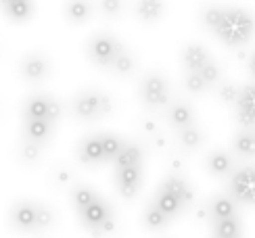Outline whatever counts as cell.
Segmentation results:
<instances>
[{
	"label": "cell",
	"instance_id": "obj_1",
	"mask_svg": "<svg viewBox=\"0 0 255 238\" xmlns=\"http://www.w3.org/2000/svg\"><path fill=\"white\" fill-rule=\"evenodd\" d=\"M255 34V19L249 10L239 6H224L220 23L214 29V36L224 42L228 48H239L253 38Z\"/></svg>",
	"mask_w": 255,
	"mask_h": 238
},
{
	"label": "cell",
	"instance_id": "obj_2",
	"mask_svg": "<svg viewBox=\"0 0 255 238\" xmlns=\"http://www.w3.org/2000/svg\"><path fill=\"white\" fill-rule=\"evenodd\" d=\"M109 111H111V99L99 90H84L73 99V113H76V117L84 119V121L105 117L109 115Z\"/></svg>",
	"mask_w": 255,
	"mask_h": 238
},
{
	"label": "cell",
	"instance_id": "obj_3",
	"mask_svg": "<svg viewBox=\"0 0 255 238\" xmlns=\"http://www.w3.org/2000/svg\"><path fill=\"white\" fill-rule=\"evenodd\" d=\"M126 46L118 38H111L107 34H99L90 40L88 44V57L94 65H99V67H111V63L115 61V57L124 52Z\"/></svg>",
	"mask_w": 255,
	"mask_h": 238
},
{
	"label": "cell",
	"instance_id": "obj_4",
	"mask_svg": "<svg viewBox=\"0 0 255 238\" xmlns=\"http://www.w3.org/2000/svg\"><path fill=\"white\" fill-rule=\"evenodd\" d=\"M140 99L146 107H163L169 101V86L163 75L148 73L140 84Z\"/></svg>",
	"mask_w": 255,
	"mask_h": 238
},
{
	"label": "cell",
	"instance_id": "obj_5",
	"mask_svg": "<svg viewBox=\"0 0 255 238\" xmlns=\"http://www.w3.org/2000/svg\"><path fill=\"white\" fill-rule=\"evenodd\" d=\"M230 192L237 201L255 205V167L239 169L230 180Z\"/></svg>",
	"mask_w": 255,
	"mask_h": 238
},
{
	"label": "cell",
	"instance_id": "obj_6",
	"mask_svg": "<svg viewBox=\"0 0 255 238\" xmlns=\"http://www.w3.org/2000/svg\"><path fill=\"white\" fill-rule=\"evenodd\" d=\"M115 182H118V188L122 192V197H126V199L136 197L138 188H140V182H142V169H140V165L118 169V174H115Z\"/></svg>",
	"mask_w": 255,
	"mask_h": 238
},
{
	"label": "cell",
	"instance_id": "obj_7",
	"mask_svg": "<svg viewBox=\"0 0 255 238\" xmlns=\"http://www.w3.org/2000/svg\"><path fill=\"white\" fill-rule=\"evenodd\" d=\"M10 222L17 230H34L38 224V205L21 201L10 211Z\"/></svg>",
	"mask_w": 255,
	"mask_h": 238
},
{
	"label": "cell",
	"instance_id": "obj_8",
	"mask_svg": "<svg viewBox=\"0 0 255 238\" xmlns=\"http://www.w3.org/2000/svg\"><path fill=\"white\" fill-rule=\"evenodd\" d=\"M237 115L243 127L255 125V84H249L241 90L237 101Z\"/></svg>",
	"mask_w": 255,
	"mask_h": 238
},
{
	"label": "cell",
	"instance_id": "obj_9",
	"mask_svg": "<svg viewBox=\"0 0 255 238\" xmlns=\"http://www.w3.org/2000/svg\"><path fill=\"white\" fill-rule=\"evenodd\" d=\"M48 73H50V65L42 55H29L21 63V75H23L27 82L38 84L42 80H46Z\"/></svg>",
	"mask_w": 255,
	"mask_h": 238
},
{
	"label": "cell",
	"instance_id": "obj_10",
	"mask_svg": "<svg viewBox=\"0 0 255 238\" xmlns=\"http://www.w3.org/2000/svg\"><path fill=\"white\" fill-rule=\"evenodd\" d=\"M80 215H82V222H84L86 228L97 230L101 224H105L111 218V209H109V205L105 203L103 199H97L88 209H84Z\"/></svg>",
	"mask_w": 255,
	"mask_h": 238
},
{
	"label": "cell",
	"instance_id": "obj_11",
	"mask_svg": "<svg viewBox=\"0 0 255 238\" xmlns=\"http://www.w3.org/2000/svg\"><path fill=\"white\" fill-rule=\"evenodd\" d=\"M80 161L82 163H103L107 161L105 157V146H103V136H92V138H86L80 146Z\"/></svg>",
	"mask_w": 255,
	"mask_h": 238
},
{
	"label": "cell",
	"instance_id": "obj_12",
	"mask_svg": "<svg viewBox=\"0 0 255 238\" xmlns=\"http://www.w3.org/2000/svg\"><path fill=\"white\" fill-rule=\"evenodd\" d=\"M182 63L186 71H201L207 63H211V57L201 44H188L182 52Z\"/></svg>",
	"mask_w": 255,
	"mask_h": 238
},
{
	"label": "cell",
	"instance_id": "obj_13",
	"mask_svg": "<svg viewBox=\"0 0 255 238\" xmlns=\"http://www.w3.org/2000/svg\"><path fill=\"white\" fill-rule=\"evenodd\" d=\"M163 13H165L163 0H138L136 2V15L140 21H146V23L161 19Z\"/></svg>",
	"mask_w": 255,
	"mask_h": 238
},
{
	"label": "cell",
	"instance_id": "obj_14",
	"mask_svg": "<svg viewBox=\"0 0 255 238\" xmlns=\"http://www.w3.org/2000/svg\"><path fill=\"white\" fill-rule=\"evenodd\" d=\"M167 119L176 129H184V127H190L195 121V113L190 109V105L186 103H176L172 109L167 111Z\"/></svg>",
	"mask_w": 255,
	"mask_h": 238
},
{
	"label": "cell",
	"instance_id": "obj_15",
	"mask_svg": "<svg viewBox=\"0 0 255 238\" xmlns=\"http://www.w3.org/2000/svg\"><path fill=\"white\" fill-rule=\"evenodd\" d=\"M161 188L174 192L176 197L182 201L184 207L193 203V188L188 186V182H186L184 178H180V176H167V178L163 180V184H161Z\"/></svg>",
	"mask_w": 255,
	"mask_h": 238
},
{
	"label": "cell",
	"instance_id": "obj_16",
	"mask_svg": "<svg viewBox=\"0 0 255 238\" xmlns=\"http://www.w3.org/2000/svg\"><path fill=\"white\" fill-rule=\"evenodd\" d=\"M52 134V123L46 119H27L25 123V138L31 142H44Z\"/></svg>",
	"mask_w": 255,
	"mask_h": 238
},
{
	"label": "cell",
	"instance_id": "obj_17",
	"mask_svg": "<svg viewBox=\"0 0 255 238\" xmlns=\"http://www.w3.org/2000/svg\"><path fill=\"white\" fill-rule=\"evenodd\" d=\"M155 205H157V207H159V209H161V211L167 215L169 220H172L174 215H176L180 209L184 207L182 201H180L174 192H169V190H165V188H159L157 197H155Z\"/></svg>",
	"mask_w": 255,
	"mask_h": 238
},
{
	"label": "cell",
	"instance_id": "obj_18",
	"mask_svg": "<svg viewBox=\"0 0 255 238\" xmlns=\"http://www.w3.org/2000/svg\"><path fill=\"white\" fill-rule=\"evenodd\" d=\"M2 4H4V10H6L8 19L17 21V23L27 21L31 17V10H34L31 0H2Z\"/></svg>",
	"mask_w": 255,
	"mask_h": 238
},
{
	"label": "cell",
	"instance_id": "obj_19",
	"mask_svg": "<svg viewBox=\"0 0 255 238\" xmlns=\"http://www.w3.org/2000/svg\"><path fill=\"white\" fill-rule=\"evenodd\" d=\"M207 169H209L211 176L222 178V176L230 174L232 159L224 153V150H214V153H209V157H207Z\"/></svg>",
	"mask_w": 255,
	"mask_h": 238
},
{
	"label": "cell",
	"instance_id": "obj_20",
	"mask_svg": "<svg viewBox=\"0 0 255 238\" xmlns=\"http://www.w3.org/2000/svg\"><path fill=\"white\" fill-rule=\"evenodd\" d=\"M65 15L71 23H84L92 15V4L90 0H69L65 4Z\"/></svg>",
	"mask_w": 255,
	"mask_h": 238
},
{
	"label": "cell",
	"instance_id": "obj_21",
	"mask_svg": "<svg viewBox=\"0 0 255 238\" xmlns=\"http://www.w3.org/2000/svg\"><path fill=\"white\" fill-rule=\"evenodd\" d=\"M140 161H142V150H140V146H136V144H126L124 150L118 155V159H115V167H118V169L136 167V165H140Z\"/></svg>",
	"mask_w": 255,
	"mask_h": 238
},
{
	"label": "cell",
	"instance_id": "obj_22",
	"mask_svg": "<svg viewBox=\"0 0 255 238\" xmlns=\"http://www.w3.org/2000/svg\"><path fill=\"white\" fill-rule=\"evenodd\" d=\"M48 96H31L25 103V117L27 119H46L48 121Z\"/></svg>",
	"mask_w": 255,
	"mask_h": 238
},
{
	"label": "cell",
	"instance_id": "obj_23",
	"mask_svg": "<svg viewBox=\"0 0 255 238\" xmlns=\"http://www.w3.org/2000/svg\"><path fill=\"white\" fill-rule=\"evenodd\" d=\"M214 232L220 238H241V222H239V218L216 220Z\"/></svg>",
	"mask_w": 255,
	"mask_h": 238
},
{
	"label": "cell",
	"instance_id": "obj_24",
	"mask_svg": "<svg viewBox=\"0 0 255 238\" xmlns=\"http://www.w3.org/2000/svg\"><path fill=\"white\" fill-rule=\"evenodd\" d=\"M142 220H144V226H146L148 230H161V228H165L167 222H169V218L157 207V205H151V207H146Z\"/></svg>",
	"mask_w": 255,
	"mask_h": 238
},
{
	"label": "cell",
	"instance_id": "obj_25",
	"mask_svg": "<svg viewBox=\"0 0 255 238\" xmlns=\"http://www.w3.org/2000/svg\"><path fill=\"white\" fill-rule=\"evenodd\" d=\"M211 215L216 220H228V218H237V207L235 203L226 197H218L211 203Z\"/></svg>",
	"mask_w": 255,
	"mask_h": 238
},
{
	"label": "cell",
	"instance_id": "obj_26",
	"mask_svg": "<svg viewBox=\"0 0 255 238\" xmlns=\"http://www.w3.org/2000/svg\"><path fill=\"white\" fill-rule=\"evenodd\" d=\"M235 150L241 157H255V132H241L235 138Z\"/></svg>",
	"mask_w": 255,
	"mask_h": 238
},
{
	"label": "cell",
	"instance_id": "obj_27",
	"mask_svg": "<svg viewBox=\"0 0 255 238\" xmlns=\"http://www.w3.org/2000/svg\"><path fill=\"white\" fill-rule=\"evenodd\" d=\"M180 144H182L184 148L193 150V148H199L201 144H203V132L197 127V125H190V127H184L180 129Z\"/></svg>",
	"mask_w": 255,
	"mask_h": 238
},
{
	"label": "cell",
	"instance_id": "obj_28",
	"mask_svg": "<svg viewBox=\"0 0 255 238\" xmlns=\"http://www.w3.org/2000/svg\"><path fill=\"white\" fill-rule=\"evenodd\" d=\"M222 13H224V6L222 4H209L207 8H203V13H201V23H203L211 34H214L216 25L220 23V19H222Z\"/></svg>",
	"mask_w": 255,
	"mask_h": 238
},
{
	"label": "cell",
	"instance_id": "obj_29",
	"mask_svg": "<svg viewBox=\"0 0 255 238\" xmlns=\"http://www.w3.org/2000/svg\"><path fill=\"white\" fill-rule=\"evenodd\" d=\"M97 199H99V197H97V194H94L88 186H78L76 190H73V205H76V209H78L80 213H82L84 209H88Z\"/></svg>",
	"mask_w": 255,
	"mask_h": 238
},
{
	"label": "cell",
	"instance_id": "obj_30",
	"mask_svg": "<svg viewBox=\"0 0 255 238\" xmlns=\"http://www.w3.org/2000/svg\"><path fill=\"white\" fill-rule=\"evenodd\" d=\"M134 67H136V65H134V57L128 50L120 52V55L115 57V61L111 63V69L118 73V75H130L134 71Z\"/></svg>",
	"mask_w": 255,
	"mask_h": 238
},
{
	"label": "cell",
	"instance_id": "obj_31",
	"mask_svg": "<svg viewBox=\"0 0 255 238\" xmlns=\"http://www.w3.org/2000/svg\"><path fill=\"white\" fill-rule=\"evenodd\" d=\"M103 146H105V157H107V161H115L118 159V155L124 150V142L118 138V136H111V134H103Z\"/></svg>",
	"mask_w": 255,
	"mask_h": 238
},
{
	"label": "cell",
	"instance_id": "obj_32",
	"mask_svg": "<svg viewBox=\"0 0 255 238\" xmlns=\"http://www.w3.org/2000/svg\"><path fill=\"white\" fill-rule=\"evenodd\" d=\"M184 84H186V88L190 92H195V94H199V92H203V90L209 88V84L205 82L203 75H201V71H186Z\"/></svg>",
	"mask_w": 255,
	"mask_h": 238
},
{
	"label": "cell",
	"instance_id": "obj_33",
	"mask_svg": "<svg viewBox=\"0 0 255 238\" xmlns=\"http://www.w3.org/2000/svg\"><path fill=\"white\" fill-rule=\"evenodd\" d=\"M241 90H243V88H239V86H235V84H222L220 90H218V96H220L222 103H226V105L235 103V105H237L239 96H241Z\"/></svg>",
	"mask_w": 255,
	"mask_h": 238
},
{
	"label": "cell",
	"instance_id": "obj_34",
	"mask_svg": "<svg viewBox=\"0 0 255 238\" xmlns=\"http://www.w3.org/2000/svg\"><path fill=\"white\" fill-rule=\"evenodd\" d=\"M40 153H42V144L31 142V140H27L23 148H21V157H23V161H27V163H36L40 159Z\"/></svg>",
	"mask_w": 255,
	"mask_h": 238
},
{
	"label": "cell",
	"instance_id": "obj_35",
	"mask_svg": "<svg viewBox=\"0 0 255 238\" xmlns=\"http://www.w3.org/2000/svg\"><path fill=\"white\" fill-rule=\"evenodd\" d=\"M101 10L105 17H120L124 10V0H101Z\"/></svg>",
	"mask_w": 255,
	"mask_h": 238
},
{
	"label": "cell",
	"instance_id": "obj_36",
	"mask_svg": "<svg viewBox=\"0 0 255 238\" xmlns=\"http://www.w3.org/2000/svg\"><path fill=\"white\" fill-rule=\"evenodd\" d=\"M201 75L205 78V82L211 86V84H218L220 82V78H222V71H220V65H216L214 61L211 63H207L203 69H201Z\"/></svg>",
	"mask_w": 255,
	"mask_h": 238
},
{
	"label": "cell",
	"instance_id": "obj_37",
	"mask_svg": "<svg viewBox=\"0 0 255 238\" xmlns=\"http://www.w3.org/2000/svg\"><path fill=\"white\" fill-rule=\"evenodd\" d=\"M55 224V213H52L44 205H38V224L36 228H48V226Z\"/></svg>",
	"mask_w": 255,
	"mask_h": 238
},
{
	"label": "cell",
	"instance_id": "obj_38",
	"mask_svg": "<svg viewBox=\"0 0 255 238\" xmlns=\"http://www.w3.org/2000/svg\"><path fill=\"white\" fill-rule=\"evenodd\" d=\"M61 113H63L61 103L55 101V99H50V101H48V121H50V123H55L57 119L61 117Z\"/></svg>",
	"mask_w": 255,
	"mask_h": 238
},
{
	"label": "cell",
	"instance_id": "obj_39",
	"mask_svg": "<svg viewBox=\"0 0 255 238\" xmlns=\"http://www.w3.org/2000/svg\"><path fill=\"white\" fill-rule=\"evenodd\" d=\"M113 230H115V220H113V215H111L107 222L101 224L99 228H97V230H92V232H94V236H105V234H111Z\"/></svg>",
	"mask_w": 255,
	"mask_h": 238
},
{
	"label": "cell",
	"instance_id": "obj_40",
	"mask_svg": "<svg viewBox=\"0 0 255 238\" xmlns=\"http://www.w3.org/2000/svg\"><path fill=\"white\" fill-rule=\"evenodd\" d=\"M249 69H251L253 78H255V52H253V55H251V59H249Z\"/></svg>",
	"mask_w": 255,
	"mask_h": 238
},
{
	"label": "cell",
	"instance_id": "obj_41",
	"mask_svg": "<svg viewBox=\"0 0 255 238\" xmlns=\"http://www.w3.org/2000/svg\"><path fill=\"white\" fill-rule=\"evenodd\" d=\"M216 238H220V236H216Z\"/></svg>",
	"mask_w": 255,
	"mask_h": 238
}]
</instances>
